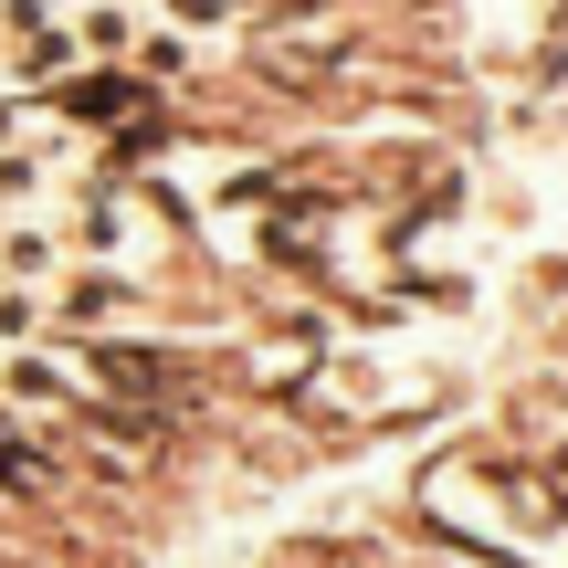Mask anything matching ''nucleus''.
<instances>
[{"mask_svg": "<svg viewBox=\"0 0 568 568\" xmlns=\"http://www.w3.org/2000/svg\"><path fill=\"white\" fill-rule=\"evenodd\" d=\"M74 253H63V222L42 211H0V284H53Z\"/></svg>", "mask_w": 568, "mask_h": 568, "instance_id": "20e7f679", "label": "nucleus"}, {"mask_svg": "<svg viewBox=\"0 0 568 568\" xmlns=\"http://www.w3.org/2000/svg\"><path fill=\"white\" fill-rule=\"evenodd\" d=\"M63 169H74V138L63 126H32L21 148H0V211H42Z\"/></svg>", "mask_w": 568, "mask_h": 568, "instance_id": "7ed1b4c3", "label": "nucleus"}, {"mask_svg": "<svg viewBox=\"0 0 568 568\" xmlns=\"http://www.w3.org/2000/svg\"><path fill=\"white\" fill-rule=\"evenodd\" d=\"M138 21H148V0H74V53L84 63H126Z\"/></svg>", "mask_w": 568, "mask_h": 568, "instance_id": "39448f33", "label": "nucleus"}, {"mask_svg": "<svg viewBox=\"0 0 568 568\" xmlns=\"http://www.w3.org/2000/svg\"><path fill=\"white\" fill-rule=\"evenodd\" d=\"M42 326H53L42 316V284H0V347H32Z\"/></svg>", "mask_w": 568, "mask_h": 568, "instance_id": "0eeeda50", "label": "nucleus"}, {"mask_svg": "<svg viewBox=\"0 0 568 568\" xmlns=\"http://www.w3.org/2000/svg\"><path fill=\"white\" fill-rule=\"evenodd\" d=\"M32 126H42V105L21 95V84H0V148H21V138H32Z\"/></svg>", "mask_w": 568, "mask_h": 568, "instance_id": "6e6552de", "label": "nucleus"}, {"mask_svg": "<svg viewBox=\"0 0 568 568\" xmlns=\"http://www.w3.org/2000/svg\"><path fill=\"white\" fill-rule=\"evenodd\" d=\"M0 410H84V379L74 358H53V347H0Z\"/></svg>", "mask_w": 568, "mask_h": 568, "instance_id": "f03ea898", "label": "nucleus"}, {"mask_svg": "<svg viewBox=\"0 0 568 568\" xmlns=\"http://www.w3.org/2000/svg\"><path fill=\"white\" fill-rule=\"evenodd\" d=\"M190 63H201V32H180V21H138V42H126V74H148V84H180Z\"/></svg>", "mask_w": 568, "mask_h": 568, "instance_id": "423d86ee", "label": "nucleus"}, {"mask_svg": "<svg viewBox=\"0 0 568 568\" xmlns=\"http://www.w3.org/2000/svg\"><path fill=\"white\" fill-rule=\"evenodd\" d=\"M42 316H53V326H84V337H105V326L148 316V284L126 274V264H63L53 284H42Z\"/></svg>", "mask_w": 568, "mask_h": 568, "instance_id": "f257e3e1", "label": "nucleus"}]
</instances>
